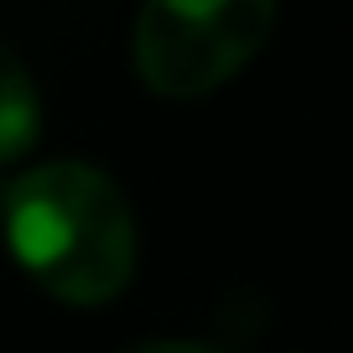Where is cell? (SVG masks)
<instances>
[{
	"instance_id": "6da1fadb",
	"label": "cell",
	"mask_w": 353,
	"mask_h": 353,
	"mask_svg": "<svg viewBox=\"0 0 353 353\" xmlns=\"http://www.w3.org/2000/svg\"><path fill=\"white\" fill-rule=\"evenodd\" d=\"M6 239L42 291L104 307L135 270V223L120 188L83 161H47L6 192Z\"/></svg>"
},
{
	"instance_id": "7a4b0ae2",
	"label": "cell",
	"mask_w": 353,
	"mask_h": 353,
	"mask_svg": "<svg viewBox=\"0 0 353 353\" xmlns=\"http://www.w3.org/2000/svg\"><path fill=\"white\" fill-rule=\"evenodd\" d=\"M276 32V0H145L135 73L161 99H203L229 83Z\"/></svg>"
},
{
	"instance_id": "3957f363",
	"label": "cell",
	"mask_w": 353,
	"mask_h": 353,
	"mask_svg": "<svg viewBox=\"0 0 353 353\" xmlns=\"http://www.w3.org/2000/svg\"><path fill=\"white\" fill-rule=\"evenodd\" d=\"M42 135V99L37 83L6 47H0V161L26 156Z\"/></svg>"
},
{
	"instance_id": "277c9868",
	"label": "cell",
	"mask_w": 353,
	"mask_h": 353,
	"mask_svg": "<svg viewBox=\"0 0 353 353\" xmlns=\"http://www.w3.org/2000/svg\"><path fill=\"white\" fill-rule=\"evenodd\" d=\"M135 353H223L213 343H182V338H166V343H151V348H135Z\"/></svg>"
}]
</instances>
